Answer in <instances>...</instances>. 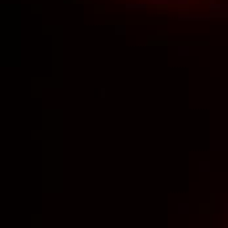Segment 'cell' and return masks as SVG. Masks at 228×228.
<instances>
[{
	"mask_svg": "<svg viewBox=\"0 0 228 228\" xmlns=\"http://www.w3.org/2000/svg\"><path fill=\"white\" fill-rule=\"evenodd\" d=\"M115 29H117V34H124L126 33V26L124 25H117L115 26Z\"/></svg>",
	"mask_w": 228,
	"mask_h": 228,
	"instance_id": "1",
	"label": "cell"
},
{
	"mask_svg": "<svg viewBox=\"0 0 228 228\" xmlns=\"http://www.w3.org/2000/svg\"><path fill=\"white\" fill-rule=\"evenodd\" d=\"M147 5L145 4H127L126 8H139V9H142V8H145Z\"/></svg>",
	"mask_w": 228,
	"mask_h": 228,
	"instance_id": "2",
	"label": "cell"
}]
</instances>
